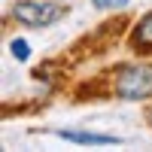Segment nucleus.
<instances>
[{
  "instance_id": "1",
  "label": "nucleus",
  "mask_w": 152,
  "mask_h": 152,
  "mask_svg": "<svg viewBox=\"0 0 152 152\" xmlns=\"http://www.w3.org/2000/svg\"><path fill=\"white\" fill-rule=\"evenodd\" d=\"M113 91H116V97H122V100H143V97H149L152 94V64L119 67Z\"/></svg>"
},
{
  "instance_id": "2",
  "label": "nucleus",
  "mask_w": 152,
  "mask_h": 152,
  "mask_svg": "<svg viewBox=\"0 0 152 152\" xmlns=\"http://www.w3.org/2000/svg\"><path fill=\"white\" fill-rule=\"evenodd\" d=\"M12 18L28 28H49L64 18V6L58 3H40V0H18L12 6Z\"/></svg>"
},
{
  "instance_id": "3",
  "label": "nucleus",
  "mask_w": 152,
  "mask_h": 152,
  "mask_svg": "<svg viewBox=\"0 0 152 152\" xmlns=\"http://www.w3.org/2000/svg\"><path fill=\"white\" fill-rule=\"evenodd\" d=\"M58 137H64L70 143H94V146H107V143H122L113 134H91V131H58Z\"/></svg>"
},
{
  "instance_id": "4",
  "label": "nucleus",
  "mask_w": 152,
  "mask_h": 152,
  "mask_svg": "<svg viewBox=\"0 0 152 152\" xmlns=\"http://www.w3.org/2000/svg\"><path fill=\"white\" fill-rule=\"evenodd\" d=\"M131 43H134V49H140V52H146V55L152 52V12H146V15L137 21Z\"/></svg>"
},
{
  "instance_id": "5",
  "label": "nucleus",
  "mask_w": 152,
  "mask_h": 152,
  "mask_svg": "<svg viewBox=\"0 0 152 152\" xmlns=\"http://www.w3.org/2000/svg\"><path fill=\"white\" fill-rule=\"evenodd\" d=\"M9 49H12V55H15L18 61H28V55H31V46L24 43V40H12Z\"/></svg>"
},
{
  "instance_id": "6",
  "label": "nucleus",
  "mask_w": 152,
  "mask_h": 152,
  "mask_svg": "<svg viewBox=\"0 0 152 152\" xmlns=\"http://www.w3.org/2000/svg\"><path fill=\"white\" fill-rule=\"evenodd\" d=\"M97 9H122L125 3H131V0H91Z\"/></svg>"
}]
</instances>
